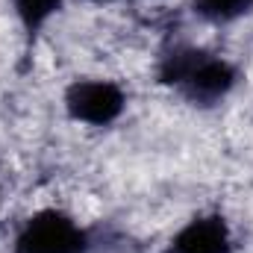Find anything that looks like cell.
<instances>
[{
    "mask_svg": "<svg viewBox=\"0 0 253 253\" xmlns=\"http://www.w3.org/2000/svg\"><path fill=\"white\" fill-rule=\"evenodd\" d=\"M156 77L191 106H215L239 83V71L230 59L194 44L168 47L156 62Z\"/></svg>",
    "mask_w": 253,
    "mask_h": 253,
    "instance_id": "6da1fadb",
    "label": "cell"
},
{
    "mask_svg": "<svg viewBox=\"0 0 253 253\" xmlns=\"http://www.w3.org/2000/svg\"><path fill=\"white\" fill-rule=\"evenodd\" d=\"M91 236L62 209H42L30 215L18 236L12 253H88Z\"/></svg>",
    "mask_w": 253,
    "mask_h": 253,
    "instance_id": "7a4b0ae2",
    "label": "cell"
},
{
    "mask_svg": "<svg viewBox=\"0 0 253 253\" xmlns=\"http://www.w3.org/2000/svg\"><path fill=\"white\" fill-rule=\"evenodd\" d=\"M65 109L80 124L109 126L124 115L126 94L112 80H74L65 88Z\"/></svg>",
    "mask_w": 253,
    "mask_h": 253,
    "instance_id": "3957f363",
    "label": "cell"
},
{
    "mask_svg": "<svg viewBox=\"0 0 253 253\" xmlns=\"http://www.w3.org/2000/svg\"><path fill=\"white\" fill-rule=\"evenodd\" d=\"M233 230L224 215L206 212L194 215L180 227V233L171 239L168 253H233Z\"/></svg>",
    "mask_w": 253,
    "mask_h": 253,
    "instance_id": "277c9868",
    "label": "cell"
},
{
    "mask_svg": "<svg viewBox=\"0 0 253 253\" xmlns=\"http://www.w3.org/2000/svg\"><path fill=\"white\" fill-rule=\"evenodd\" d=\"M191 12L206 24H233L253 12V0H191Z\"/></svg>",
    "mask_w": 253,
    "mask_h": 253,
    "instance_id": "5b68a950",
    "label": "cell"
},
{
    "mask_svg": "<svg viewBox=\"0 0 253 253\" xmlns=\"http://www.w3.org/2000/svg\"><path fill=\"white\" fill-rule=\"evenodd\" d=\"M65 0H12V9L27 36H36L47 27V21L62 9Z\"/></svg>",
    "mask_w": 253,
    "mask_h": 253,
    "instance_id": "8992f818",
    "label": "cell"
},
{
    "mask_svg": "<svg viewBox=\"0 0 253 253\" xmlns=\"http://www.w3.org/2000/svg\"><path fill=\"white\" fill-rule=\"evenodd\" d=\"M100 3H112V0H100Z\"/></svg>",
    "mask_w": 253,
    "mask_h": 253,
    "instance_id": "52a82bcc",
    "label": "cell"
}]
</instances>
